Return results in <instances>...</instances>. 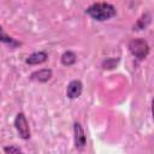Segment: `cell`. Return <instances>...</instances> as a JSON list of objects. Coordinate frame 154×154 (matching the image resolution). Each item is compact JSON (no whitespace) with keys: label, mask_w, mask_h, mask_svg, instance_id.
Returning <instances> with one entry per match:
<instances>
[{"label":"cell","mask_w":154,"mask_h":154,"mask_svg":"<svg viewBox=\"0 0 154 154\" xmlns=\"http://www.w3.org/2000/svg\"><path fill=\"white\" fill-rule=\"evenodd\" d=\"M82 89H83V84L81 81L78 79H73L67 84L66 88V96L69 99H77L81 96L82 94Z\"/></svg>","instance_id":"5b68a950"},{"label":"cell","mask_w":154,"mask_h":154,"mask_svg":"<svg viewBox=\"0 0 154 154\" xmlns=\"http://www.w3.org/2000/svg\"><path fill=\"white\" fill-rule=\"evenodd\" d=\"M4 152L5 154H23L20 148L17 146H6L4 148Z\"/></svg>","instance_id":"8fae6325"},{"label":"cell","mask_w":154,"mask_h":154,"mask_svg":"<svg viewBox=\"0 0 154 154\" xmlns=\"http://www.w3.org/2000/svg\"><path fill=\"white\" fill-rule=\"evenodd\" d=\"M73 140H75V147L77 149H83L85 147L87 138H85L84 130L79 123L73 124Z\"/></svg>","instance_id":"277c9868"},{"label":"cell","mask_w":154,"mask_h":154,"mask_svg":"<svg viewBox=\"0 0 154 154\" xmlns=\"http://www.w3.org/2000/svg\"><path fill=\"white\" fill-rule=\"evenodd\" d=\"M150 14L147 12L144 14H142V17L137 20V23L134 25V30H143L147 28V25L150 23Z\"/></svg>","instance_id":"9c48e42d"},{"label":"cell","mask_w":154,"mask_h":154,"mask_svg":"<svg viewBox=\"0 0 154 154\" xmlns=\"http://www.w3.org/2000/svg\"><path fill=\"white\" fill-rule=\"evenodd\" d=\"M0 42H4V43L10 45V46H12V47H14V46H18V45H19V42H17L14 38H12L11 36H8V35L4 31V29H2V26H1V25H0Z\"/></svg>","instance_id":"30bf717a"},{"label":"cell","mask_w":154,"mask_h":154,"mask_svg":"<svg viewBox=\"0 0 154 154\" xmlns=\"http://www.w3.org/2000/svg\"><path fill=\"white\" fill-rule=\"evenodd\" d=\"M85 13L95 20L103 22L114 17L117 13V10L109 2H94L85 10Z\"/></svg>","instance_id":"6da1fadb"},{"label":"cell","mask_w":154,"mask_h":154,"mask_svg":"<svg viewBox=\"0 0 154 154\" xmlns=\"http://www.w3.org/2000/svg\"><path fill=\"white\" fill-rule=\"evenodd\" d=\"M14 128L18 132V136L23 140H28L30 137V129H29V124L28 120L24 116V113H18L14 118Z\"/></svg>","instance_id":"3957f363"},{"label":"cell","mask_w":154,"mask_h":154,"mask_svg":"<svg viewBox=\"0 0 154 154\" xmlns=\"http://www.w3.org/2000/svg\"><path fill=\"white\" fill-rule=\"evenodd\" d=\"M47 59H48V54L46 52L38 51V52H34L30 55H28V58L25 59V63L28 65H40L47 61Z\"/></svg>","instance_id":"8992f818"},{"label":"cell","mask_w":154,"mask_h":154,"mask_svg":"<svg viewBox=\"0 0 154 154\" xmlns=\"http://www.w3.org/2000/svg\"><path fill=\"white\" fill-rule=\"evenodd\" d=\"M129 51L135 58L143 60L149 53V45L144 38H134L129 43Z\"/></svg>","instance_id":"7a4b0ae2"},{"label":"cell","mask_w":154,"mask_h":154,"mask_svg":"<svg viewBox=\"0 0 154 154\" xmlns=\"http://www.w3.org/2000/svg\"><path fill=\"white\" fill-rule=\"evenodd\" d=\"M60 60H61V64H63V65H65V66H71V65H73V64L76 63L77 57H76V54H75L73 52L66 51V52L63 53Z\"/></svg>","instance_id":"ba28073f"},{"label":"cell","mask_w":154,"mask_h":154,"mask_svg":"<svg viewBox=\"0 0 154 154\" xmlns=\"http://www.w3.org/2000/svg\"><path fill=\"white\" fill-rule=\"evenodd\" d=\"M52 77V70L51 69H41L37 71H34L30 75V79L40 82V83H45L47 81H49Z\"/></svg>","instance_id":"52a82bcc"}]
</instances>
